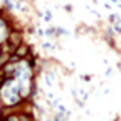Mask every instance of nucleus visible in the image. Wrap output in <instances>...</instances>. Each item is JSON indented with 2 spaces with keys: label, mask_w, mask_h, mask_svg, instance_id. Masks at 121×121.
Segmentation results:
<instances>
[{
  "label": "nucleus",
  "mask_w": 121,
  "mask_h": 121,
  "mask_svg": "<svg viewBox=\"0 0 121 121\" xmlns=\"http://www.w3.org/2000/svg\"><path fill=\"white\" fill-rule=\"evenodd\" d=\"M5 121H34L30 114H9L5 116Z\"/></svg>",
  "instance_id": "obj_1"
},
{
  "label": "nucleus",
  "mask_w": 121,
  "mask_h": 121,
  "mask_svg": "<svg viewBox=\"0 0 121 121\" xmlns=\"http://www.w3.org/2000/svg\"><path fill=\"white\" fill-rule=\"evenodd\" d=\"M0 15H2V13H0Z\"/></svg>",
  "instance_id": "obj_2"
}]
</instances>
